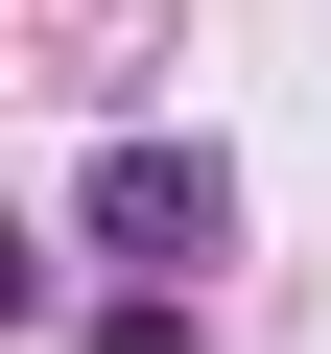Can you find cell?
<instances>
[{"mask_svg":"<svg viewBox=\"0 0 331 354\" xmlns=\"http://www.w3.org/2000/svg\"><path fill=\"white\" fill-rule=\"evenodd\" d=\"M71 236H118V260H190V236H213V142H95Z\"/></svg>","mask_w":331,"mask_h":354,"instance_id":"1","label":"cell"}]
</instances>
